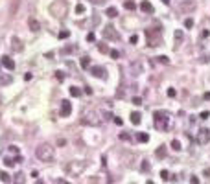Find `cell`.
<instances>
[{
  "label": "cell",
  "mask_w": 210,
  "mask_h": 184,
  "mask_svg": "<svg viewBox=\"0 0 210 184\" xmlns=\"http://www.w3.org/2000/svg\"><path fill=\"white\" fill-rule=\"evenodd\" d=\"M35 156H37L41 162H53V146H50V144H41V146H37Z\"/></svg>",
  "instance_id": "cell-1"
},
{
  "label": "cell",
  "mask_w": 210,
  "mask_h": 184,
  "mask_svg": "<svg viewBox=\"0 0 210 184\" xmlns=\"http://www.w3.org/2000/svg\"><path fill=\"white\" fill-rule=\"evenodd\" d=\"M81 123H83V125H90V127L100 125V123H102V120H100V112H96V111L83 112V116H81Z\"/></svg>",
  "instance_id": "cell-2"
},
{
  "label": "cell",
  "mask_w": 210,
  "mask_h": 184,
  "mask_svg": "<svg viewBox=\"0 0 210 184\" xmlns=\"http://www.w3.org/2000/svg\"><path fill=\"white\" fill-rule=\"evenodd\" d=\"M155 127L157 129H160V131H166V127H168V112L166 111H157L155 112Z\"/></svg>",
  "instance_id": "cell-3"
},
{
  "label": "cell",
  "mask_w": 210,
  "mask_h": 184,
  "mask_svg": "<svg viewBox=\"0 0 210 184\" xmlns=\"http://www.w3.org/2000/svg\"><path fill=\"white\" fill-rule=\"evenodd\" d=\"M83 169H85V164L79 162V160H72V162H68L67 166H65V171H67L68 175H72V177L79 175Z\"/></svg>",
  "instance_id": "cell-4"
},
{
  "label": "cell",
  "mask_w": 210,
  "mask_h": 184,
  "mask_svg": "<svg viewBox=\"0 0 210 184\" xmlns=\"http://www.w3.org/2000/svg\"><path fill=\"white\" fill-rule=\"evenodd\" d=\"M67 2H63V0H59V2H55V4H52L50 6V13H53L57 18H61L63 15H67Z\"/></svg>",
  "instance_id": "cell-5"
},
{
  "label": "cell",
  "mask_w": 210,
  "mask_h": 184,
  "mask_svg": "<svg viewBox=\"0 0 210 184\" xmlns=\"http://www.w3.org/2000/svg\"><path fill=\"white\" fill-rule=\"evenodd\" d=\"M102 33H103V39H111V41H118L120 39V33L116 31L114 26H105V30Z\"/></svg>",
  "instance_id": "cell-6"
},
{
  "label": "cell",
  "mask_w": 210,
  "mask_h": 184,
  "mask_svg": "<svg viewBox=\"0 0 210 184\" xmlns=\"http://www.w3.org/2000/svg\"><path fill=\"white\" fill-rule=\"evenodd\" d=\"M208 140H210V131L208 129H199V133H197V144L205 146Z\"/></svg>",
  "instance_id": "cell-7"
},
{
  "label": "cell",
  "mask_w": 210,
  "mask_h": 184,
  "mask_svg": "<svg viewBox=\"0 0 210 184\" xmlns=\"http://www.w3.org/2000/svg\"><path fill=\"white\" fill-rule=\"evenodd\" d=\"M129 72H131V76H140L144 72V65L140 61H133L129 65Z\"/></svg>",
  "instance_id": "cell-8"
},
{
  "label": "cell",
  "mask_w": 210,
  "mask_h": 184,
  "mask_svg": "<svg viewBox=\"0 0 210 184\" xmlns=\"http://www.w3.org/2000/svg\"><path fill=\"white\" fill-rule=\"evenodd\" d=\"M195 7H197L195 0H184V2L181 4V11H182V13H192Z\"/></svg>",
  "instance_id": "cell-9"
},
{
  "label": "cell",
  "mask_w": 210,
  "mask_h": 184,
  "mask_svg": "<svg viewBox=\"0 0 210 184\" xmlns=\"http://www.w3.org/2000/svg\"><path fill=\"white\" fill-rule=\"evenodd\" d=\"M70 112H72V103H70L68 100H65L63 103H61V116L67 118V116H70Z\"/></svg>",
  "instance_id": "cell-10"
},
{
  "label": "cell",
  "mask_w": 210,
  "mask_h": 184,
  "mask_svg": "<svg viewBox=\"0 0 210 184\" xmlns=\"http://www.w3.org/2000/svg\"><path fill=\"white\" fill-rule=\"evenodd\" d=\"M90 74L94 77H100V79H105V77H107V76H105V68H102V66H92Z\"/></svg>",
  "instance_id": "cell-11"
},
{
  "label": "cell",
  "mask_w": 210,
  "mask_h": 184,
  "mask_svg": "<svg viewBox=\"0 0 210 184\" xmlns=\"http://www.w3.org/2000/svg\"><path fill=\"white\" fill-rule=\"evenodd\" d=\"M0 65H2L4 68H7V70H13V68H15L13 59H11V57H7V55H4L2 59H0Z\"/></svg>",
  "instance_id": "cell-12"
},
{
  "label": "cell",
  "mask_w": 210,
  "mask_h": 184,
  "mask_svg": "<svg viewBox=\"0 0 210 184\" xmlns=\"http://www.w3.org/2000/svg\"><path fill=\"white\" fill-rule=\"evenodd\" d=\"M140 9L146 11V13H153L155 7L151 6V2H147V0H144V2H140Z\"/></svg>",
  "instance_id": "cell-13"
},
{
  "label": "cell",
  "mask_w": 210,
  "mask_h": 184,
  "mask_svg": "<svg viewBox=\"0 0 210 184\" xmlns=\"http://www.w3.org/2000/svg\"><path fill=\"white\" fill-rule=\"evenodd\" d=\"M28 26H30V30H32V31H39V28H41L39 20H37V18H33V17L28 20Z\"/></svg>",
  "instance_id": "cell-14"
},
{
  "label": "cell",
  "mask_w": 210,
  "mask_h": 184,
  "mask_svg": "<svg viewBox=\"0 0 210 184\" xmlns=\"http://www.w3.org/2000/svg\"><path fill=\"white\" fill-rule=\"evenodd\" d=\"M142 122V116H140V112H131V123L133 125H138Z\"/></svg>",
  "instance_id": "cell-15"
},
{
  "label": "cell",
  "mask_w": 210,
  "mask_h": 184,
  "mask_svg": "<svg viewBox=\"0 0 210 184\" xmlns=\"http://www.w3.org/2000/svg\"><path fill=\"white\" fill-rule=\"evenodd\" d=\"M13 182H15V184H24V182H26V179H24V173H22V171H18V173L15 175Z\"/></svg>",
  "instance_id": "cell-16"
},
{
  "label": "cell",
  "mask_w": 210,
  "mask_h": 184,
  "mask_svg": "<svg viewBox=\"0 0 210 184\" xmlns=\"http://www.w3.org/2000/svg\"><path fill=\"white\" fill-rule=\"evenodd\" d=\"M11 42H13V52H22V46H20V41H18L17 37L11 39Z\"/></svg>",
  "instance_id": "cell-17"
},
{
  "label": "cell",
  "mask_w": 210,
  "mask_h": 184,
  "mask_svg": "<svg viewBox=\"0 0 210 184\" xmlns=\"http://www.w3.org/2000/svg\"><path fill=\"white\" fill-rule=\"evenodd\" d=\"M11 81H13V77L7 76V74H2V76H0V85H9Z\"/></svg>",
  "instance_id": "cell-18"
},
{
  "label": "cell",
  "mask_w": 210,
  "mask_h": 184,
  "mask_svg": "<svg viewBox=\"0 0 210 184\" xmlns=\"http://www.w3.org/2000/svg\"><path fill=\"white\" fill-rule=\"evenodd\" d=\"M105 15H107V17H111V18H114V17H118V9H116V7H107Z\"/></svg>",
  "instance_id": "cell-19"
},
{
  "label": "cell",
  "mask_w": 210,
  "mask_h": 184,
  "mask_svg": "<svg viewBox=\"0 0 210 184\" xmlns=\"http://www.w3.org/2000/svg\"><path fill=\"white\" fill-rule=\"evenodd\" d=\"M17 7H18V0H11V9H9V15H11V17H15V13H17Z\"/></svg>",
  "instance_id": "cell-20"
},
{
  "label": "cell",
  "mask_w": 210,
  "mask_h": 184,
  "mask_svg": "<svg viewBox=\"0 0 210 184\" xmlns=\"http://www.w3.org/2000/svg\"><path fill=\"white\" fill-rule=\"evenodd\" d=\"M181 42H182V31L181 30H175V44H181Z\"/></svg>",
  "instance_id": "cell-21"
},
{
  "label": "cell",
  "mask_w": 210,
  "mask_h": 184,
  "mask_svg": "<svg viewBox=\"0 0 210 184\" xmlns=\"http://www.w3.org/2000/svg\"><path fill=\"white\" fill-rule=\"evenodd\" d=\"M137 138H138V142H144V144H146L147 140H149V136H147L146 133H138V135H137Z\"/></svg>",
  "instance_id": "cell-22"
},
{
  "label": "cell",
  "mask_w": 210,
  "mask_h": 184,
  "mask_svg": "<svg viewBox=\"0 0 210 184\" xmlns=\"http://www.w3.org/2000/svg\"><path fill=\"white\" fill-rule=\"evenodd\" d=\"M0 181H2V182H9L11 181V175L6 173V171H2V173H0Z\"/></svg>",
  "instance_id": "cell-23"
},
{
  "label": "cell",
  "mask_w": 210,
  "mask_h": 184,
  "mask_svg": "<svg viewBox=\"0 0 210 184\" xmlns=\"http://www.w3.org/2000/svg\"><path fill=\"white\" fill-rule=\"evenodd\" d=\"M157 156H158V158H164V156H166V147L164 146H160L157 149Z\"/></svg>",
  "instance_id": "cell-24"
},
{
  "label": "cell",
  "mask_w": 210,
  "mask_h": 184,
  "mask_svg": "<svg viewBox=\"0 0 210 184\" xmlns=\"http://www.w3.org/2000/svg\"><path fill=\"white\" fill-rule=\"evenodd\" d=\"M70 94H72L74 98H79V96H81V90H79L77 87H70Z\"/></svg>",
  "instance_id": "cell-25"
},
{
  "label": "cell",
  "mask_w": 210,
  "mask_h": 184,
  "mask_svg": "<svg viewBox=\"0 0 210 184\" xmlns=\"http://www.w3.org/2000/svg\"><path fill=\"white\" fill-rule=\"evenodd\" d=\"M90 65V57H81V68H88Z\"/></svg>",
  "instance_id": "cell-26"
},
{
  "label": "cell",
  "mask_w": 210,
  "mask_h": 184,
  "mask_svg": "<svg viewBox=\"0 0 210 184\" xmlns=\"http://www.w3.org/2000/svg\"><path fill=\"white\" fill-rule=\"evenodd\" d=\"M172 149L181 151V142H179V140H172Z\"/></svg>",
  "instance_id": "cell-27"
},
{
  "label": "cell",
  "mask_w": 210,
  "mask_h": 184,
  "mask_svg": "<svg viewBox=\"0 0 210 184\" xmlns=\"http://www.w3.org/2000/svg\"><path fill=\"white\" fill-rule=\"evenodd\" d=\"M109 55H111L112 59H118V57H120V52H118V50H109Z\"/></svg>",
  "instance_id": "cell-28"
},
{
  "label": "cell",
  "mask_w": 210,
  "mask_h": 184,
  "mask_svg": "<svg viewBox=\"0 0 210 184\" xmlns=\"http://www.w3.org/2000/svg\"><path fill=\"white\" fill-rule=\"evenodd\" d=\"M160 177H162V181H168V179H170L168 169H162V171H160Z\"/></svg>",
  "instance_id": "cell-29"
},
{
  "label": "cell",
  "mask_w": 210,
  "mask_h": 184,
  "mask_svg": "<svg viewBox=\"0 0 210 184\" xmlns=\"http://www.w3.org/2000/svg\"><path fill=\"white\" fill-rule=\"evenodd\" d=\"M123 6H125L127 9H135V7H137V6H135V2H131V0H127V2L123 4Z\"/></svg>",
  "instance_id": "cell-30"
},
{
  "label": "cell",
  "mask_w": 210,
  "mask_h": 184,
  "mask_svg": "<svg viewBox=\"0 0 210 184\" xmlns=\"http://www.w3.org/2000/svg\"><path fill=\"white\" fill-rule=\"evenodd\" d=\"M158 61H160L162 65H168V63H170V59H168L166 55H160V57H158Z\"/></svg>",
  "instance_id": "cell-31"
},
{
  "label": "cell",
  "mask_w": 210,
  "mask_h": 184,
  "mask_svg": "<svg viewBox=\"0 0 210 184\" xmlns=\"http://www.w3.org/2000/svg\"><path fill=\"white\" fill-rule=\"evenodd\" d=\"M184 26H186V28H192V26H193V20H192V18H186V20H184Z\"/></svg>",
  "instance_id": "cell-32"
},
{
  "label": "cell",
  "mask_w": 210,
  "mask_h": 184,
  "mask_svg": "<svg viewBox=\"0 0 210 184\" xmlns=\"http://www.w3.org/2000/svg\"><path fill=\"white\" fill-rule=\"evenodd\" d=\"M4 164H6V166L9 168V166H13V164H15V160H11V158H7V156H6V160H4Z\"/></svg>",
  "instance_id": "cell-33"
},
{
  "label": "cell",
  "mask_w": 210,
  "mask_h": 184,
  "mask_svg": "<svg viewBox=\"0 0 210 184\" xmlns=\"http://www.w3.org/2000/svg\"><path fill=\"white\" fill-rule=\"evenodd\" d=\"M83 11H85V7L81 6V4H77V6H76V13H79V15H81Z\"/></svg>",
  "instance_id": "cell-34"
},
{
  "label": "cell",
  "mask_w": 210,
  "mask_h": 184,
  "mask_svg": "<svg viewBox=\"0 0 210 184\" xmlns=\"http://www.w3.org/2000/svg\"><path fill=\"white\" fill-rule=\"evenodd\" d=\"M142 171H149V162H146V160L142 162Z\"/></svg>",
  "instance_id": "cell-35"
},
{
  "label": "cell",
  "mask_w": 210,
  "mask_h": 184,
  "mask_svg": "<svg viewBox=\"0 0 210 184\" xmlns=\"http://www.w3.org/2000/svg\"><path fill=\"white\" fill-rule=\"evenodd\" d=\"M98 50H100V52H103V53H105V52H109V50H107V46H105L103 42H102V44H98Z\"/></svg>",
  "instance_id": "cell-36"
},
{
  "label": "cell",
  "mask_w": 210,
  "mask_h": 184,
  "mask_svg": "<svg viewBox=\"0 0 210 184\" xmlns=\"http://www.w3.org/2000/svg\"><path fill=\"white\" fill-rule=\"evenodd\" d=\"M68 35H70L68 31H59V39H67Z\"/></svg>",
  "instance_id": "cell-37"
},
{
  "label": "cell",
  "mask_w": 210,
  "mask_h": 184,
  "mask_svg": "<svg viewBox=\"0 0 210 184\" xmlns=\"http://www.w3.org/2000/svg\"><path fill=\"white\" fill-rule=\"evenodd\" d=\"M120 138H122V140H129V135H127V133H120Z\"/></svg>",
  "instance_id": "cell-38"
},
{
  "label": "cell",
  "mask_w": 210,
  "mask_h": 184,
  "mask_svg": "<svg viewBox=\"0 0 210 184\" xmlns=\"http://www.w3.org/2000/svg\"><path fill=\"white\" fill-rule=\"evenodd\" d=\"M142 103V100H140V98H133V105H140Z\"/></svg>",
  "instance_id": "cell-39"
},
{
  "label": "cell",
  "mask_w": 210,
  "mask_h": 184,
  "mask_svg": "<svg viewBox=\"0 0 210 184\" xmlns=\"http://www.w3.org/2000/svg\"><path fill=\"white\" fill-rule=\"evenodd\" d=\"M208 116H210V114H208V112H207V111H205V112H201V120H207V118H208Z\"/></svg>",
  "instance_id": "cell-40"
},
{
  "label": "cell",
  "mask_w": 210,
  "mask_h": 184,
  "mask_svg": "<svg viewBox=\"0 0 210 184\" xmlns=\"http://www.w3.org/2000/svg\"><path fill=\"white\" fill-rule=\"evenodd\" d=\"M190 182H192V184H199V179H197V177H192V179H190Z\"/></svg>",
  "instance_id": "cell-41"
},
{
  "label": "cell",
  "mask_w": 210,
  "mask_h": 184,
  "mask_svg": "<svg viewBox=\"0 0 210 184\" xmlns=\"http://www.w3.org/2000/svg\"><path fill=\"white\" fill-rule=\"evenodd\" d=\"M168 96H170V98L175 96V90H173V88H168Z\"/></svg>",
  "instance_id": "cell-42"
},
{
  "label": "cell",
  "mask_w": 210,
  "mask_h": 184,
  "mask_svg": "<svg viewBox=\"0 0 210 184\" xmlns=\"http://www.w3.org/2000/svg\"><path fill=\"white\" fill-rule=\"evenodd\" d=\"M87 41H90V42L94 41V33H88V35H87Z\"/></svg>",
  "instance_id": "cell-43"
},
{
  "label": "cell",
  "mask_w": 210,
  "mask_h": 184,
  "mask_svg": "<svg viewBox=\"0 0 210 184\" xmlns=\"http://www.w3.org/2000/svg\"><path fill=\"white\" fill-rule=\"evenodd\" d=\"M131 42H133V44H137V42H138V37H137V35H133V37H131Z\"/></svg>",
  "instance_id": "cell-44"
},
{
  "label": "cell",
  "mask_w": 210,
  "mask_h": 184,
  "mask_svg": "<svg viewBox=\"0 0 210 184\" xmlns=\"http://www.w3.org/2000/svg\"><path fill=\"white\" fill-rule=\"evenodd\" d=\"M114 123H116V125H122L123 122H122V118H114Z\"/></svg>",
  "instance_id": "cell-45"
},
{
  "label": "cell",
  "mask_w": 210,
  "mask_h": 184,
  "mask_svg": "<svg viewBox=\"0 0 210 184\" xmlns=\"http://www.w3.org/2000/svg\"><path fill=\"white\" fill-rule=\"evenodd\" d=\"M205 175H207V177H210V168H208V169H205Z\"/></svg>",
  "instance_id": "cell-46"
},
{
  "label": "cell",
  "mask_w": 210,
  "mask_h": 184,
  "mask_svg": "<svg viewBox=\"0 0 210 184\" xmlns=\"http://www.w3.org/2000/svg\"><path fill=\"white\" fill-rule=\"evenodd\" d=\"M35 184H44V182H42V181H37V182H35Z\"/></svg>",
  "instance_id": "cell-47"
},
{
  "label": "cell",
  "mask_w": 210,
  "mask_h": 184,
  "mask_svg": "<svg viewBox=\"0 0 210 184\" xmlns=\"http://www.w3.org/2000/svg\"><path fill=\"white\" fill-rule=\"evenodd\" d=\"M146 184H155V182H153V181H147V182H146Z\"/></svg>",
  "instance_id": "cell-48"
},
{
  "label": "cell",
  "mask_w": 210,
  "mask_h": 184,
  "mask_svg": "<svg viewBox=\"0 0 210 184\" xmlns=\"http://www.w3.org/2000/svg\"><path fill=\"white\" fill-rule=\"evenodd\" d=\"M162 2H164V4H168V2H170V0H162Z\"/></svg>",
  "instance_id": "cell-49"
},
{
  "label": "cell",
  "mask_w": 210,
  "mask_h": 184,
  "mask_svg": "<svg viewBox=\"0 0 210 184\" xmlns=\"http://www.w3.org/2000/svg\"><path fill=\"white\" fill-rule=\"evenodd\" d=\"M0 103H2V98H0Z\"/></svg>",
  "instance_id": "cell-50"
}]
</instances>
